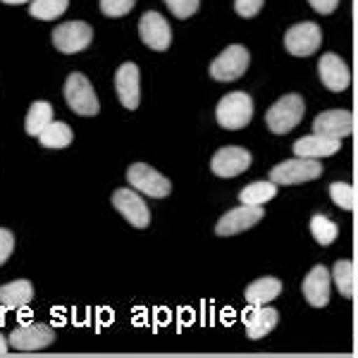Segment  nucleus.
I'll return each mask as SVG.
<instances>
[{"instance_id": "obj_1", "label": "nucleus", "mask_w": 358, "mask_h": 358, "mask_svg": "<svg viewBox=\"0 0 358 358\" xmlns=\"http://www.w3.org/2000/svg\"><path fill=\"white\" fill-rule=\"evenodd\" d=\"M303 98L299 94H287L275 103L265 115V124L273 134H289L303 117Z\"/></svg>"}, {"instance_id": "obj_2", "label": "nucleus", "mask_w": 358, "mask_h": 358, "mask_svg": "<svg viewBox=\"0 0 358 358\" xmlns=\"http://www.w3.org/2000/svg\"><path fill=\"white\" fill-rule=\"evenodd\" d=\"M215 117L217 124L224 127V129H244V127L251 122L253 117V101L251 96L244 94V91H234V94H227L217 103L215 108Z\"/></svg>"}, {"instance_id": "obj_3", "label": "nucleus", "mask_w": 358, "mask_h": 358, "mask_svg": "<svg viewBox=\"0 0 358 358\" xmlns=\"http://www.w3.org/2000/svg\"><path fill=\"white\" fill-rule=\"evenodd\" d=\"M65 101H67V106L72 108L74 113L84 115V117H94V115L101 113V106H98L94 86H91V82L84 77L82 72H72L67 77Z\"/></svg>"}, {"instance_id": "obj_4", "label": "nucleus", "mask_w": 358, "mask_h": 358, "mask_svg": "<svg viewBox=\"0 0 358 358\" xmlns=\"http://www.w3.org/2000/svg\"><path fill=\"white\" fill-rule=\"evenodd\" d=\"M322 175V165L317 163L313 158H292V160H285V163L275 165L270 170V179L275 184H301V182H313Z\"/></svg>"}, {"instance_id": "obj_5", "label": "nucleus", "mask_w": 358, "mask_h": 358, "mask_svg": "<svg viewBox=\"0 0 358 358\" xmlns=\"http://www.w3.org/2000/svg\"><path fill=\"white\" fill-rule=\"evenodd\" d=\"M127 182L131 184V189H136L138 194H146L151 199H165L170 194L172 184L170 179L160 175L158 170H153L146 163H134L127 170Z\"/></svg>"}, {"instance_id": "obj_6", "label": "nucleus", "mask_w": 358, "mask_h": 358, "mask_svg": "<svg viewBox=\"0 0 358 358\" xmlns=\"http://www.w3.org/2000/svg\"><path fill=\"white\" fill-rule=\"evenodd\" d=\"M248 60L251 55L244 45H229L210 62V77L215 82H234L248 69Z\"/></svg>"}, {"instance_id": "obj_7", "label": "nucleus", "mask_w": 358, "mask_h": 358, "mask_svg": "<svg viewBox=\"0 0 358 358\" xmlns=\"http://www.w3.org/2000/svg\"><path fill=\"white\" fill-rule=\"evenodd\" d=\"M8 339L15 351H41L55 342V330L43 322H27L15 327Z\"/></svg>"}, {"instance_id": "obj_8", "label": "nucleus", "mask_w": 358, "mask_h": 358, "mask_svg": "<svg viewBox=\"0 0 358 358\" xmlns=\"http://www.w3.org/2000/svg\"><path fill=\"white\" fill-rule=\"evenodd\" d=\"M91 38H94V29L86 22H65V24L53 29V45L65 55L89 48Z\"/></svg>"}, {"instance_id": "obj_9", "label": "nucleus", "mask_w": 358, "mask_h": 358, "mask_svg": "<svg viewBox=\"0 0 358 358\" xmlns=\"http://www.w3.org/2000/svg\"><path fill=\"white\" fill-rule=\"evenodd\" d=\"M322 43V31L313 22H301L294 24L289 31L285 34V48L296 57L313 55Z\"/></svg>"}, {"instance_id": "obj_10", "label": "nucleus", "mask_w": 358, "mask_h": 358, "mask_svg": "<svg viewBox=\"0 0 358 358\" xmlns=\"http://www.w3.org/2000/svg\"><path fill=\"white\" fill-rule=\"evenodd\" d=\"M263 206H246L241 203L239 208H232L229 213L217 220L215 224V232L217 236H232V234H239V232H246L251 229L253 224H258L263 220Z\"/></svg>"}, {"instance_id": "obj_11", "label": "nucleus", "mask_w": 358, "mask_h": 358, "mask_svg": "<svg viewBox=\"0 0 358 358\" xmlns=\"http://www.w3.org/2000/svg\"><path fill=\"white\" fill-rule=\"evenodd\" d=\"M138 36H141V41L151 50H167L172 43V29L163 15L148 10V13L138 20Z\"/></svg>"}, {"instance_id": "obj_12", "label": "nucleus", "mask_w": 358, "mask_h": 358, "mask_svg": "<svg viewBox=\"0 0 358 358\" xmlns=\"http://www.w3.org/2000/svg\"><path fill=\"white\" fill-rule=\"evenodd\" d=\"M251 167V153L241 146H224L210 160V170L217 177H236Z\"/></svg>"}, {"instance_id": "obj_13", "label": "nucleus", "mask_w": 358, "mask_h": 358, "mask_svg": "<svg viewBox=\"0 0 358 358\" xmlns=\"http://www.w3.org/2000/svg\"><path fill=\"white\" fill-rule=\"evenodd\" d=\"M113 206L122 213L124 220H129L138 229L148 227V222H151L148 206L143 203V199L138 196L136 189H117V192L113 194Z\"/></svg>"}, {"instance_id": "obj_14", "label": "nucleus", "mask_w": 358, "mask_h": 358, "mask_svg": "<svg viewBox=\"0 0 358 358\" xmlns=\"http://www.w3.org/2000/svg\"><path fill=\"white\" fill-rule=\"evenodd\" d=\"M313 131L327 138H339L349 136L354 131V115L349 110H327L320 113L313 120Z\"/></svg>"}, {"instance_id": "obj_15", "label": "nucleus", "mask_w": 358, "mask_h": 358, "mask_svg": "<svg viewBox=\"0 0 358 358\" xmlns=\"http://www.w3.org/2000/svg\"><path fill=\"white\" fill-rule=\"evenodd\" d=\"M330 270L325 265H315L308 275H306L301 289H303V296L313 308H325L327 301H330Z\"/></svg>"}, {"instance_id": "obj_16", "label": "nucleus", "mask_w": 358, "mask_h": 358, "mask_svg": "<svg viewBox=\"0 0 358 358\" xmlns=\"http://www.w3.org/2000/svg\"><path fill=\"white\" fill-rule=\"evenodd\" d=\"M115 91H117L120 103H122L127 110H136L141 91H138V67L134 62H124L115 72Z\"/></svg>"}, {"instance_id": "obj_17", "label": "nucleus", "mask_w": 358, "mask_h": 358, "mask_svg": "<svg viewBox=\"0 0 358 358\" xmlns=\"http://www.w3.org/2000/svg\"><path fill=\"white\" fill-rule=\"evenodd\" d=\"M317 72H320V82L325 84V89L334 91H344L346 86L351 84V72L349 67L344 65V60H339L334 53H325L317 62Z\"/></svg>"}, {"instance_id": "obj_18", "label": "nucleus", "mask_w": 358, "mask_h": 358, "mask_svg": "<svg viewBox=\"0 0 358 358\" xmlns=\"http://www.w3.org/2000/svg\"><path fill=\"white\" fill-rule=\"evenodd\" d=\"M277 320H280V313L275 308H268V306H253L251 310L244 313V327L248 339H263L265 334H270L277 327Z\"/></svg>"}, {"instance_id": "obj_19", "label": "nucleus", "mask_w": 358, "mask_h": 358, "mask_svg": "<svg viewBox=\"0 0 358 358\" xmlns=\"http://www.w3.org/2000/svg\"><path fill=\"white\" fill-rule=\"evenodd\" d=\"M337 151H339V138H327L320 134L303 136L294 143V155H299V158L320 160V158H327V155H334Z\"/></svg>"}, {"instance_id": "obj_20", "label": "nucleus", "mask_w": 358, "mask_h": 358, "mask_svg": "<svg viewBox=\"0 0 358 358\" xmlns=\"http://www.w3.org/2000/svg\"><path fill=\"white\" fill-rule=\"evenodd\" d=\"M34 299V285L29 280H15L10 285H3L0 287V303L5 308H27Z\"/></svg>"}, {"instance_id": "obj_21", "label": "nucleus", "mask_w": 358, "mask_h": 358, "mask_svg": "<svg viewBox=\"0 0 358 358\" xmlns=\"http://www.w3.org/2000/svg\"><path fill=\"white\" fill-rule=\"evenodd\" d=\"M280 294H282V282L277 280V277H261V280L251 282V285L246 287L244 296L251 306H265V303L275 301Z\"/></svg>"}, {"instance_id": "obj_22", "label": "nucleus", "mask_w": 358, "mask_h": 358, "mask_svg": "<svg viewBox=\"0 0 358 358\" xmlns=\"http://www.w3.org/2000/svg\"><path fill=\"white\" fill-rule=\"evenodd\" d=\"M50 122H53V106L45 103V101H36L27 113L24 129H27L29 136H38Z\"/></svg>"}, {"instance_id": "obj_23", "label": "nucleus", "mask_w": 358, "mask_h": 358, "mask_svg": "<svg viewBox=\"0 0 358 358\" xmlns=\"http://www.w3.org/2000/svg\"><path fill=\"white\" fill-rule=\"evenodd\" d=\"M36 138L41 141V146H45V148H65V146L72 143L74 134H72V127H69V124L53 120V122L45 127V129Z\"/></svg>"}, {"instance_id": "obj_24", "label": "nucleus", "mask_w": 358, "mask_h": 358, "mask_svg": "<svg viewBox=\"0 0 358 358\" xmlns=\"http://www.w3.org/2000/svg\"><path fill=\"white\" fill-rule=\"evenodd\" d=\"M275 196H277V184L270 179V182L248 184L244 192L239 194V201L246 206H263V203H268L270 199H275Z\"/></svg>"}, {"instance_id": "obj_25", "label": "nucleus", "mask_w": 358, "mask_h": 358, "mask_svg": "<svg viewBox=\"0 0 358 358\" xmlns=\"http://www.w3.org/2000/svg\"><path fill=\"white\" fill-rule=\"evenodd\" d=\"M67 5L69 0H31L29 13H31V17H36V20L53 22L67 13Z\"/></svg>"}, {"instance_id": "obj_26", "label": "nucleus", "mask_w": 358, "mask_h": 358, "mask_svg": "<svg viewBox=\"0 0 358 358\" xmlns=\"http://www.w3.org/2000/svg\"><path fill=\"white\" fill-rule=\"evenodd\" d=\"M332 280L337 285L339 294L344 299L354 296V263L351 261H337L332 268Z\"/></svg>"}, {"instance_id": "obj_27", "label": "nucleus", "mask_w": 358, "mask_h": 358, "mask_svg": "<svg viewBox=\"0 0 358 358\" xmlns=\"http://www.w3.org/2000/svg\"><path fill=\"white\" fill-rule=\"evenodd\" d=\"M310 234L320 246H330L339 234V227L334 224L330 217L325 215H313L310 217Z\"/></svg>"}, {"instance_id": "obj_28", "label": "nucleus", "mask_w": 358, "mask_h": 358, "mask_svg": "<svg viewBox=\"0 0 358 358\" xmlns=\"http://www.w3.org/2000/svg\"><path fill=\"white\" fill-rule=\"evenodd\" d=\"M330 196L342 210H351L354 208V189L344 182H332L330 184Z\"/></svg>"}, {"instance_id": "obj_29", "label": "nucleus", "mask_w": 358, "mask_h": 358, "mask_svg": "<svg viewBox=\"0 0 358 358\" xmlns=\"http://www.w3.org/2000/svg\"><path fill=\"white\" fill-rule=\"evenodd\" d=\"M136 0H101V13L106 17H124L131 13Z\"/></svg>"}, {"instance_id": "obj_30", "label": "nucleus", "mask_w": 358, "mask_h": 358, "mask_svg": "<svg viewBox=\"0 0 358 358\" xmlns=\"http://www.w3.org/2000/svg\"><path fill=\"white\" fill-rule=\"evenodd\" d=\"M165 5L175 17H179V20H187V17H192L196 10H199L201 0H165Z\"/></svg>"}, {"instance_id": "obj_31", "label": "nucleus", "mask_w": 358, "mask_h": 358, "mask_svg": "<svg viewBox=\"0 0 358 358\" xmlns=\"http://www.w3.org/2000/svg\"><path fill=\"white\" fill-rule=\"evenodd\" d=\"M265 0H234V10L239 17H244V20H251V17H256L261 13Z\"/></svg>"}, {"instance_id": "obj_32", "label": "nucleus", "mask_w": 358, "mask_h": 358, "mask_svg": "<svg viewBox=\"0 0 358 358\" xmlns=\"http://www.w3.org/2000/svg\"><path fill=\"white\" fill-rule=\"evenodd\" d=\"M15 251V236L10 229L0 227V265H3L5 261H8L10 256H13Z\"/></svg>"}, {"instance_id": "obj_33", "label": "nucleus", "mask_w": 358, "mask_h": 358, "mask_svg": "<svg viewBox=\"0 0 358 358\" xmlns=\"http://www.w3.org/2000/svg\"><path fill=\"white\" fill-rule=\"evenodd\" d=\"M308 3H310V8H313L315 13H320V15H332L334 10H337L339 0H308Z\"/></svg>"}, {"instance_id": "obj_34", "label": "nucleus", "mask_w": 358, "mask_h": 358, "mask_svg": "<svg viewBox=\"0 0 358 358\" xmlns=\"http://www.w3.org/2000/svg\"><path fill=\"white\" fill-rule=\"evenodd\" d=\"M10 349H13V346H10V339L5 337V334H0V356H5Z\"/></svg>"}, {"instance_id": "obj_35", "label": "nucleus", "mask_w": 358, "mask_h": 358, "mask_svg": "<svg viewBox=\"0 0 358 358\" xmlns=\"http://www.w3.org/2000/svg\"><path fill=\"white\" fill-rule=\"evenodd\" d=\"M5 5H22V3H29V0H0Z\"/></svg>"}]
</instances>
